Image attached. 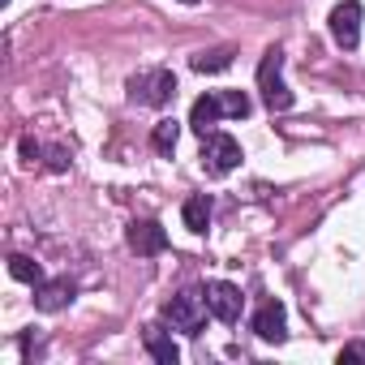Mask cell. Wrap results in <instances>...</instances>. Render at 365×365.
<instances>
[{
  "mask_svg": "<svg viewBox=\"0 0 365 365\" xmlns=\"http://www.w3.org/2000/svg\"><path fill=\"white\" fill-rule=\"evenodd\" d=\"M220 99H224V116H232V120H245L250 116V95L245 91H224Z\"/></svg>",
  "mask_w": 365,
  "mask_h": 365,
  "instance_id": "obj_16",
  "label": "cell"
},
{
  "mask_svg": "<svg viewBox=\"0 0 365 365\" xmlns=\"http://www.w3.org/2000/svg\"><path fill=\"white\" fill-rule=\"evenodd\" d=\"M254 331H258V339L279 344V339L288 335V314H284V305H279V301L258 305V314H254Z\"/></svg>",
  "mask_w": 365,
  "mask_h": 365,
  "instance_id": "obj_8",
  "label": "cell"
},
{
  "mask_svg": "<svg viewBox=\"0 0 365 365\" xmlns=\"http://www.w3.org/2000/svg\"><path fill=\"white\" fill-rule=\"evenodd\" d=\"M348 361H365V344H348V348H339V365H348Z\"/></svg>",
  "mask_w": 365,
  "mask_h": 365,
  "instance_id": "obj_17",
  "label": "cell"
},
{
  "mask_svg": "<svg viewBox=\"0 0 365 365\" xmlns=\"http://www.w3.org/2000/svg\"><path fill=\"white\" fill-rule=\"evenodd\" d=\"M180 215H185V228L190 232H207V224H211V198L207 194H194L185 207H180Z\"/></svg>",
  "mask_w": 365,
  "mask_h": 365,
  "instance_id": "obj_12",
  "label": "cell"
},
{
  "mask_svg": "<svg viewBox=\"0 0 365 365\" xmlns=\"http://www.w3.org/2000/svg\"><path fill=\"white\" fill-rule=\"evenodd\" d=\"M176 138H180V125H176V120H159L155 133H150V146H155L159 155H172V150H176Z\"/></svg>",
  "mask_w": 365,
  "mask_h": 365,
  "instance_id": "obj_15",
  "label": "cell"
},
{
  "mask_svg": "<svg viewBox=\"0 0 365 365\" xmlns=\"http://www.w3.org/2000/svg\"><path fill=\"white\" fill-rule=\"evenodd\" d=\"M220 120H224V99H220V95H202V99H194V108H190V129H194V133L207 138Z\"/></svg>",
  "mask_w": 365,
  "mask_h": 365,
  "instance_id": "obj_9",
  "label": "cell"
},
{
  "mask_svg": "<svg viewBox=\"0 0 365 365\" xmlns=\"http://www.w3.org/2000/svg\"><path fill=\"white\" fill-rule=\"evenodd\" d=\"M22 155H26V159L35 163V159L43 155V146H39V142H31V138H22Z\"/></svg>",
  "mask_w": 365,
  "mask_h": 365,
  "instance_id": "obj_18",
  "label": "cell"
},
{
  "mask_svg": "<svg viewBox=\"0 0 365 365\" xmlns=\"http://www.w3.org/2000/svg\"><path fill=\"white\" fill-rule=\"evenodd\" d=\"M9 275L22 279V284H43V267L35 258H26V254H14L9 258Z\"/></svg>",
  "mask_w": 365,
  "mask_h": 365,
  "instance_id": "obj_13",
  "label": "cell"
},
{
  "mask_svg": "<svg viewBox=\"0 0 365 365\" xmlns=\"http://www.w3.org/2000/svg\"><path fill=\"white\" fill-rule=\"evenodd\" d=\"M207 305H211V314L220 322H237L241 318V288L215 279V284H207Z\"/></svg>",
  "mask_w": 365,
  "mask_h": 365,
  "instance_id": "obj_7",
  "label": "cell"
},
{
  "mask_svg": "<svg viewBox=\"0 0 365 365\" xmlns=\"http://www.w3.org/2000/svg\"><path fill=\"white\" fill-rule=\"evenodd\" d=\"M331 39L344 52H352L361 43V5H356V0H344V5L331 9Z\"/></svg>",
  "mask_w": 365,
  "mask_h": 365,
  "instance_id": "obj_6",
  "label": "cell"
},
{
  "mask_svg": "<svg viewBox=\"0 0 365 365\" xmlns=\"http://www.w3.org/2000/svg\"><path fill=\"white\" fill-rule=\"evenodd\" d=\"M125 241H129V250H133L138 258H155V254L168 250V232H163L159 220H133L129 232H125Z\"/></svg>",
  "mask_w": 365,
  "mask_h": 365,
  "instance_id": "obj_5",
  "label": "cell"
},
{
  "mask_svg": "<svg viewBox=\"0 0 365 365\" xmlns=\"http://www.w3.org/2000/svg\"><path fill=\"white\" fill-rule=\"evenodd\" d=\"M228 65H232V48H215V52H198L194 56V69L198 73H220Z\"/></svg>",
  "mask_w": 365,
  "mask_h": 365,
  "instance_id": "obj_14",
  "label": "cell"
},
{
  "mask_svg": "<svg viewBox=\"0 0 365 365\" xmlns=\"http://www.w3.org/2000/svg\"><path fill=\"white\" fill-rule=\"evenodd\" d=\"M73 301V284L69 279H43V284H35V305L43 309V314H56V309H65Z\"/></svg>",
  "mask_w": 365,
  "mask_h": 365,
  "instance_id": "obj_10",
  "label": "cell"
},
{
  "mask_svg": "<svg viewBox=\"0 0 365 365\" xmlns=\"http://www.w3.org/2000/svg\"><path fill=\"white\" fill-rule=\"evenodd\" d=\"M202 168H207V176H228L237 163H241V146H237V138H228V133H207L202 138Z\"/></svg>",
  "mask_w": 365,
  "mask_h": 365,
  "instance_id": "obj_4",
  "label": "cell"
},
{
  "mask_svg": "<svg viewBox=\"0 0 365 365\" xmlns=\"http://www.w3.org/2000/svg\"><path fill=\"white\" fill-rule=\"evenodd\" d=\"M142 344H146V352H150L159 365H176V361H180V348H176V339H172L163 327H146Z\"/></svg>",
  "mask_w": 365,
  "mask_h": 365,
  "instance_id": "obj_11",
  "label": "cell"
},
{
  "mask_svg": "<svg viewBox=\"0 0 365 365\" xmlns=\"http://www.w3.org/2000/svg\"><path fill=\"white\" fill-rule=\"evenodd\" d=\"M207 314H211L207 292H176V297L163 305L168 327H172V331H185V335H198V331L207 327Z\"/></svg>",
  "mask_w": 365,
  "mask_h": 365,
  "instance_id": "obj_2",
  "label": "cell"
},
{
  "mask_svg": "<svg viewBox=\"0 0 365 365\" xmlns=\"http://www.w3.org/2000/svg\"><path fill=\"white\" fill-rule=\"evenodd\" d=\"M172 95H176V78H172V69H142V73L129 78V99H133V103L163 108Z\"/></svg>",
  "mask_w": 365,
  "mask_h": 365,
  "instance_id": "obj_3",
  "label": "cell"
},
{
  "mask_svg": "<svg viewBox=\"0 0 365 365\" xmlns=\"http://www.w3.org/2000/svg\"><path fill=\"white\" fill-rule=\"evenodd\" d=\"M258 91H262L271 112H288L292 108V91L284 82V52L279 48H267V56L258 61Z\"/></svg>",
  "mask_w": 365,
  "mask_h": 365,
  "instance_id": "obj_1",
  "label": "cell"
}]
</instances>
